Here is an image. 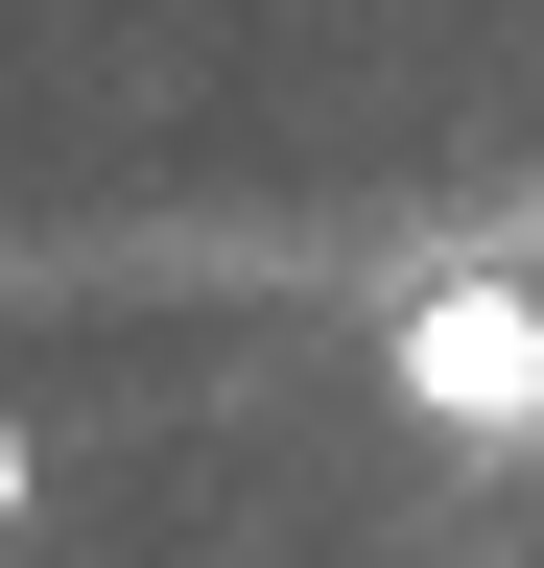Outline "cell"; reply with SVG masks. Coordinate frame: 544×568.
<instances>
[{
  "label": "cell",
  "instance_id": "6da1fadb",
  "mask_svg": "<svg viewBox=\"0 0 544 568\" xmlns=\"http://www.w3.org/2000/svg\"><path fill=\"white\" fill-rule=\"evenodd\" d=\"M379 379H402V426H450V450H544V261H427L379 308Z\"/></svg>",
  "mask_w": 544,
  "mask_h": 568
},
{
  "label": "cell",
  "instance_id": "7a4b0ae2",
  "mask_svg": "<svg viewBox=\"0 0 544 568\" xmlns=\"http://www.w3.org/2000/svg\"><path fill=\"white\" fill-rule=\"evenodd\" d=\"M24 497H48V426H0V545H24Z\"/></svg>",
  "mask_w": 544,
  "mask_h": 568
}]
</instances>
